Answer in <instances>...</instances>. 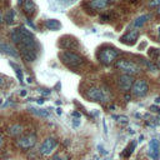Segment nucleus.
Here are the masks:
<instances>
[{
    "label": "nucleus",
    "mask_w": 160,
    "mask_h": 160,
    "mask_svg": "<svg viewBox=\"0 0 160 160\" xmlns=\"http://www.w3.org/2000/svg\"><path fill=\"white\" fill-rule=\"evenodd\" d=\"M119 54H120V51H119L118 49H114V48H105V49H102V50L99 51L98 59L100 60L101 64H104V65H110V64H112V62L116 60V58L119 56Z\"/></svg>",
    "instance_id": "f257e3e1"
},
{
    "label": "nucleus",
    "mask_w": 160,
    "mask_h": 160,
    "mask_svg": "<svg viewBox=\"0 0 160 160\" xmlns=\"http://www.w3.org/2000/svg\"><path fill=\"white\" fill-rule=\"evenodd\" d=\"M59 56L65 65L71 66V68H76V66L82 64V58L75 52H71V51H61Z\"/></svg>",
    "instance_id": "f03ea898"
},
{
    "label": "nucleus",
    "mask_w": 160,
    "mask_h": 160,
    "mask_svg": "<svg viewBox=\"0 0 160 160\" xmlns=\"http://www.w3.org/2000/svg\"><path fill=\"white\" fill-rule=\"evenodd\" d=\"M116 68L121 71H124L126 75H135V74H139L140 72V68L134 62V61H130V60H126V59H120L116 61Z\"/></svg>",
    "instance_id": "7ed1b4c3"
},
{
    "label": "nucleus",
    "mask_w": 160,
    "mask_h": 160,
    "mask_svg": "<svg viewBox=\"0 0 160 160\" xmlns=\"http://www.w3.org/2000/svg\"><path fill=\"white\" fill-rule=\"evenodd\" d=\"M86 96L91 101H106L110 98V92L109 90H101L99 88H90L86 91Z\"/></svg>",
    "instance_id": "20e7f679"
},
{
    "label": "nucleus",
    "mask_w": 160,
    "mask_h": 160,
    "mask_svg": "<svg viewBox=\"0 0 160 160\" xmlns=\"http://www.w3.org/2000/svg\"><path fill=\"white\" fill-rule=\"evenodd\" d=\"M56 146H58V140H56V139H54V138H46V139L42 141V144H41L40 149H39V151H40L41 155L49 156V155H51V154L54 152V150H55Z\"/></svg>",
    "instance_id": "39448f33"
},
{
    "label": "nucleus",
    "mask_w": 160,
    "mask_h": 160,
    "mask_svg": "<svg viewBox=\"0 0 160 160\" xmlns=\"http://www.w3.org/2000/svg\"><path fill=\"white\" fill-rule=\"evenodd\" d=\"M148 90H149V84H148V81L144 80V79L136 80V81L132 84V86H131V91H132V94L136 95V96H144V95H146Z\"/></svg>",
    "instance_id": "423d86ee"
},
{
    "label": "nucleus",
    "mask_w": 160,
    "mask_h": 160,
    "mask_svg": "<svg viewBox=\"0 0 160 160\" xmlns=\"http://www.w3.org/2000/svg\"><path fill=\"white\" fill-rule=\"evenodd\" d=\"M148 155L152 160H159L160 159V142L158 139H151L148 146Z\"/></svg>",
    "instance_id": "0eeeda50"
},
{
    "label": "nucleus",
    "mask_w": 160,
    "mask_h": 160,
    "mask_svg": "<svg viewBox=\"0 0 160 160\" xmlns=\"http://www.w3.org/2000/svg\"><path fill=\"white\" fill-rule=\"evenodd\" d=\"M36 142V135L35 134H28L25 136H21L18 139V145L21 149H30Z\"/></svg>",
    "instance_id": "6e6552de"
},
{
    "label": "nucleus",
    "mask_w": 160,
    "mask_h": 160,
    "mask_svg": "<svg viewBox=\"0 0 160 160\" xmlns=\"http://www.w3.org/2000/svg\"><path fill=\"white\" fill-rule=\"evenodd\" d=\"M132 84H134V81H132V76H131V75L124 74V75L119 76L118 85H119V88H120L122 91H129V90L131 89Z\"/></svg>",
    "instance_id": "1a4fd4ad"
},
{
    "label": "nucleus",
    "mask_w": 160,
    "mask_h": 160,
    "mask_svg": "<svg viewBox=\"0 0 160 160\" xmlns=\"http://www.w3.org/2000/svg\"><path fill=\"white\" fill-rule=\"evenodd\" d=\"M20 56H21L25 61L32 62V61H35V59H36L35 49H34V48H25V46H21V48H20Z\"/></svg>",
    "instance_id": "9d476101"
},
{
    "label": "nucleus",
    "mask_w": 160,
    "mask_h": 160,
    "mask_svg": "<svg viewBox=\"0 0 160 160\" xmlns=\"http://www.w3.org/2000/svg\"><path fill=\"white\" fill-rule=\"evenodd\" d=\"M138 38H139V31L138 30H131V31H129V32H126L124 36H121V42H124V44H128V45H132V44H135V41L138 40Z\"/></svg>",
    "instance_id": "9b49d317"
},
{
    "label": "nucleus",
    "mask_w": 160,
    "mask_h": 160,
    "mask_svg": "<svg viewBox=\"0 0 160 160\" xmlns=\"http://www.w3.org/2000/svg\"><path fill=\"white\" fill-rule=\"evenodd\" d=\"M21 4H22V10H24V12L26 15L31 16V15H34L36 12V5L34 4L32 0H22Z\"/></svg>",
    "instance_id": "f8f14e48"
},
{
    "label": "nucleus",
    "mask_w": 160,
    "mask_h": 160,
    "mask_svg": "<svg viewBox=\"0 0 160 160\" xmlns=\"http://www.w3.org/2000/svg\"><path fill=\"white\" fill-rule=\"evenodd\" d=\"M22 131H24V128L20 124H11L8 128V134L11 135L12 138H18L19 135L22 134Z\"/></svg>",
    "instance_id": "ddd939ff"
},
{
    "label": "nucleus",
    "mask_w": 160,
    "mask_h": 160,
    "mask_svg": "<svg viewBox=\"0 0 160 160\" xmlns=\"http://www.w3.org/2000/svg\"><path fill=\"white\" fill-rule=\"evenodd\" d=\"M45 26L49 30L55 31V30H60L61 29V22L59 20H56V19H49V20L45 21Z\"/></svg>",
    "instance_id": "4468645a"
},
{
    "label": "nucleus",
    "mask_w": 160,
    "mask_h": 160,
    "mask_svg": "<svg viewBox=\"0 0 160 160\" xmlns=\"http://www.w3.org/2000/svg\"><path fill=\"white\" fill-rule=\"evenodd\" d=\"M0 51H2V52H5V54H9V55H11V56H14V58L18 56V51H16L12 46H10V45H8V44L0 42Z\"/></svg>",
    "instance_id": "2eb2a0df"
},
{
    "label": "nucleus",
    "mask_w": 160,
    "mask_h": 160,
    "mask_svg": "<svg viewBox=\"0 0 160 160\" xmlns=\"http://www.w3.org/2000/svg\"><path fill=\"white\" fill-rule=\"evenodd\" d=\"M109 5V0H91V6L94 9H105Z\"/></svg>",
    "instance_id": "dca6fc26"
},
{
    "label": "nucleus",
    "mask_w": 160,
    "mask_h": 160,
    "mask_svg": "<svg viewBox=\"0 0 160 160\" xmlns=\"http://www.w3.org/2000/svg\"><path fill=\"white\" fill-rule=\"evenodd\" d=\"M4 20H5V22H6V24L11 25V24L14 22V20H15V10H14V9H10V10H8V11L5 12Z\"/></svg>",
    "instance_id": "f3484780"
},
{
    "label": "nucleus",
    "mask_w": 160,
    "mask_h": 160,
    "mask_svg": "<svg viewBox=\"0 0 160 160\" xmlns=\"http://www.w3.org/2000/svg\"><path fill=\"white\" fill-rule=\"evenodd\" d=\"M148 19H149V15H141V16L136 18V19L134 20V26H135V28H140V26H142V25L148 21Z\"/></svg>",
    "instance_id": "a211bd4d"
},
{
    "label": "nucleus",
    "mask_w": 160,
    "mask_h": 160,
    "mask_svg": "<svg viewBox=\"0 0 160 160\" xmlns=\"http://www.w3.org/2000/svg\"><path fill=\"white\" fill-rule=\"evenodd\" d=\"M135 148H136V141H131L129 145H128V148L125 149V151H124V156H130L131 155V152L135 150Z\"/></svg>",
    "instance_id": "6ab92c4d"
},
{
    "label": "nucleus",
    "mask_w": 160,
    "mask_h": 160,
    "mask_svg": "<svg viewBox=\"0 0 160 160\" xmlns=\"http://www.w3.org/2000/svg\"><path fill=\"white\" fill-rule=\"evenodd\" d=\"M30 110H31V112H34V114L38 115V116H41V118L49 116V112H48L46 110H44V109H34V108H31Z\"/></svg>",
    "instance_id": "aec40b11"
},
{
    "label": "nucleus",
    "mask_w": 160,
    "mask_h": 160,
    "mask_svg": "<svg viewBox=\"0 0 160 160\" xmlns=\"http://www.w3.org/2000/svg\"><path fill=\"white\" fill-rule=\"evenodd\" d=\"M10 65H11V66L14 68V71L16 72V75H18V79H19V81H20V82H22L24 80H22V72H21V69H20V68H19V66H18L16 64H14V62H11V61H10Z\"/></svg>",
    "instance_id": "412c9836"
},
{
    "label": "nucleus",
    "mask_w": 160,
    "mask_h": 160,
    "mask_svg": "<svg viewBox=\"0 0 160 160\" xmlns=\"http://www.w3.org/2000/svg\"><path fill=\"white\" fill-rule=\"evenodd\" d=\"M59 5H61V6H70V5H72V4H75L78 0H55Z\"/></svg>",
    "instance_id": "4be33fe9"
},
{
    "label": "nucleus",
    "mask_w": 160,
    "mask_h": 160,
    "mask_svg": "<svg viewBox=\"0 0 160 160\" xmlns=\"http://www.w3.org/2000/svg\"><path fill=\"white\" fill-rule=\"evenodd\" d=\"M116 119H119L118 121L121 124H128V121H129V119L126 116H116Z\"/></svg>",
    "instance_id": "5701e85b"
},
{
    "label": "nucleus",
    "mask_w": 160,
    "mask_h": 160,
    "mask_svg": "<svg viewBox=\"0 0 160 160\" xmlns=\"http://www.w3.org/2000/svg\"><path fill=\"white\" fill-rule=\"evenodd\" d=\"M51 160H66V156L60 155V154H55V155L52 156V159H51Z\"/></svg>",
    "instance_id": "b1692460"
},
{
    "label": "nucleus",
    "mask_w": 160,
    "mask_h": 160,
    "mask_svg": "<svg viewBox=\"0 0 160 160\" xmlns=\"http://www.w3.org/2000/svg\"><path fill=\"white\" fill-rule=\"evenodd\" d=\"M150 6L154 8V6H160V0H151L150 1Z\"/></svg>",
    "instance_id": "393cba45"
},
{
    "label": "nucleus",
    "mask_w": 160,
    "mask_h": 160,
    "mask_svg": "<svg viewBox=\"0 0 160 160\" xmlns=\"http://www.w3.org/2000/svg\"><path fill=\"white\" fill-rule=\"evenodd\" d=\"M79 124H80L79 119H74V121H72V125H74V126H79Z\"/></svg>",
    "instance_id": "a878e982"
},
{
    "label": "nucleus",
    "mask_w": 160,
    "mask_h": 160,
    "mask_svg": "<svg viewBox=\"0 0 160 160\" xmlns=\"http://www.w3.org/2000/svg\"><path fill=\"white\" fill-rule=\"evenodd\" d=\"M26 20H28V24H29V25H30V26H31L32 29H36V26H35V25H34V24L31 22V20H30V19H26Z\"/></svg>",
    "instance_id": "bb28decb"
},
{
    "label": "nucleus",
    "mask_w": 160,
    "mask_h": 160,
    "mask_svg": "<svg viewBox=\"0 0 160 160\" xmlns=\"http://www.w3.org/2000/svg\"><path fill=\"white\" fill-rule=\"evenodd\" d=\"M2 144H4V136H2V134L0 132V148L2 146Z\"/></svg>",
    "instance_id": "cd10ccee"
},
{
    "label": "nucleus",
    "mask_w": 160,
    "mask_h": 160,
    "mask_svg": "<svg viewBox=\"0 0 160 160\" xmlns=\"http://www.w3.org/2000/svg\"><path fill=\"white\" fill-rule=\"evenodd\" d=\"M72 116H74V118L76 116V118L79 119V118H80V112H78V111H74V112H72Z\"/></svg>",
    "instance_id": "c85d7f7f"
},
{
    "label": "nucleus",
    "mask_w": 160,
    "mask_h": 160,
    "mask_svg": "<svg viewBox=\"0 0 160 160\" xmlns=\"http://www.w3.org/2000/svg\"><path fill=\"white\" fill-rule=\"evenodd\" d=\"M2 84H4V78H2L1 75H0V86H1Z\"/></svg>",
    "instance_id": "c756f323"
},
{
    "label": "nucleus",
    "mask_w": 160,
    "mask_h": 160,
    "mask_svg": "<svg viewBox=\"0 0 160 160\" xmlns=\"http://www.w3.org/2000/svg\"><path fill=\"white\" fill-rule=\"evenodd\" d=\"M20 95H21V96H25V95H26V90H22V91L20 92Z\"/></svg>",
    "instance_id": "7c9ffc66"
},
{
    "label": "nucleus",
    "mask_w": 160,
    "mask_h": 160,
    "mask_svg": "<svg viewBox=\"0 0 160 160\" xmlns=\"http://www.w3.org/2000/svg\"><path fill=\"white\" fill-rule=\"evenodd\" d=\"M150 109H151V110H152V111H158V110H159V109H158V108H156V106H151V108H150Z\"/></svg>",
    "instance_id": "2f4dec72"
},
{
    "label": "nucleus",
    "mask_w": 160,
    "mask_h": 160,
    "mask_svg": "<svg viewBox=\"0 0 160 160\" xmlns=\"http://www.w3.org/2000/svg\"><path fill=\"white\" fill-rule=\"evenodd\" d=\"M42 102H44V99H39L38 100V104H42Z\"/></svg>",
    "instance_id": "473e14b6"
},
{
    "label": "nucleus",
    "mask_w": 160,
    "mask_h": 160,
    "mask_svg": "<svg viewBox=\"0 0 160 160\" xmlns=\"http://www.w3.org/2000/svg\"><path fill=\"white\" fill-rule=\"evenodd\" d=\"M56 112L60 115V114H61V109H60V108H58V109H56Z\"/></svg>",
    "instance_id": "72a5a7b5"
},
{
    "label": "nucleus",
    "mask_w": 160,
    "mask_h": 160,
    "mask_svg": "<svg viewBox=\"0 0 160 160\" xmlns=\"http://www.w3.org/2000/svg\"><path fill=\"white\" fill-rule=\"evenodd\" d=\"M2 22V16H1V14H0V24Z\"/></svg>",
    "instance_id": "f704fd0d"
},
{
    "label": "nucleus",
    "mask_w": 160,
    "mask_h": 160,
    "mask_svg": "<svg viewBox=\"0 0 160 160\" xmlns=\"http://www.w3.org/2000/svg\"><path fill=\"white\" fill-rule=\"evenodd\" d=\"M158 14H159V15H160V6H159V8H158Z\"/></svg>",
    "instance_id": "c9c22d12"
},
{
    "label": "nucleus",
    "mask_w": 160,
    "mask_h": 160,
    "mask_svg": "<svg viewBox=\"0 0 160 160\" xmlns=\"http://www.w3.org/2000/svg\"><path fill=\"white\" fill-rule=\"evenodd\" d=\"M158 68H159V69H160V60H159V61H158Z\"/></svg>",
    "instance_id": "e433bc0d"
},
{
    "label": "nucleus",
    "mask_w": 160,
    "mask_h": 160,
    "mask_svg": "<svg viewBox=\"0 0 160 160\" xmlns=\"http://www.w3.org/2000/svg\"><path fill=\"white\" fill-rule=\"evenodd\" d=\"M22 2V0H18V4H21Z\"/></svg>",
    "instance_id": "4c0bfd02"
},
{
    "label": "nucleus",
    "mask_w": 160,
    "mask_h": 160,
    "mask_svg": "<svg viewBox=\"0 0 160 160\" xmlns=\"http://www.w3.org/2000/svg\"><path fill=\"white\" fill-rule=\"evenodd\" d=\"M159 38H160V28H159Z\"/></svg>",
    "instance_id": "58836bf2"
}]
</instances>
